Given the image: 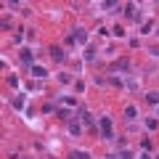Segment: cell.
Wrapping results in <instances>:
<instances>
[{"mask_svg": "<svg viewBox=\"0 0 159 159\" xmlns=\"http://www.w3.org/2000/svg\"><path fill=\"white\" fill-rule=\"evenodd\" d=\"M96 61V48L93 45H85V56H82V64H93Z\"/></svg>", "mask_w": 159, "mask_h": 159, "instance_id": "cell-7", "label": "cell"}, {"mask_svg": "<svg viewBox=\"0 0 159 159\" xmlns=\"http://www.w3.org/2000/svg\"><path fill=\"white\" fill-rule=\"evenodd\" d=\"M3 29H6V32L11 29V19H8V16H3Z\"/></svg>", "mask_w": 159, "mask_h": 159, "instance_id": "cell-27", "label": "cell"}, {"mask_svg": "<svg viewBox=\"0 0 159 159\" xmlns=\"http://www.w3.org/2000/svg\"><path fill=\"white\" fill-rule=\"evenodd\" d=\"M111 34H114V37H117V40H122V37H125V29L119 27V24H114V29H111Z\"/></svg>", "mask_w": 159, "mask_h": 159, "instance_id": "cell-17", "label": "cell"}, {"mask_svg": "<svg viewBox=\"0 0 159 159\" xmlns=\"http://www.w3.org/2000/svg\"><path fill=\"white\" fill-rule=\"evenodd\" d=\"M27 106V96H24V93H19L16 98H13V109H24Z\"/></svg>", "mask_w": 159, "mask_h": 159, "instance_id": "cell-10", "label": "cell"}, {"mask_svg": "<svg viewBox=\"0 0 159 159\" xmlns=\"http://www.w3.org/2000/svg\"><path fill=\"white\" fill-rule=\"evenodd\" d=\"M157 117H159V114H157Z\"/></svg>", "mask_w": 159, "mask_h": 159, "instance_id": "cell-31", "label": "cell"}, {"mask_svg": "<svg viewBox=\"0 0 159 159\" xmlns=\"http://www.w3.org/2000/svg\"><path fill=\"white\" fill-rule=\"evenodd\" d=\"M85 43H88V32L82 27H74L72 34L66 37V45H85Z\"/></svg>", "mask_w": 159, "mask_h": 159, "instance_id": "cell-1", "label": "cell"}, {"mask_svg": "<svg viewBox=\"0 0 159 159\" xmlns=\"http://www.w3.org/2000/svg\"><path fill=\"white\" fill-rule=\"evenodd\" d=\"M125 117L127 119H138V109L135 106H125Z\"/></svg>", "mask_w": 159, "mask_h": 159, "instance_id": "cell-14", "label": "cell"}, {"mask_svg": "<svg viewBox=\"0 0 159 159\" xmlns=\"http://www.w3.org/2000/svg\"><path fill=\"white\" fill-rule=\"evenodd\" d=\"M19 58H21V64H27V66H34V53H32V48H21Z\"/></svg>", "mask_w": 159, "mask_h": 159, "instance_id": "cell-3", "label": "cell"}, {"mask_svg": "<svg viewBox=\"0 0 159 159\" xmlns=\"http://www.w3.org/2000/svg\"><path fill=\"white\" fill-rule=\"evenodd\" d=\"M51 111H56V106H53V103H45V106H43V114H51Z\"/></svg>", "mask_w": 159, "mask_h": 159, "instance_id": "cell-25", "label": "cell"}, {"mask_svg": "<svg viewBox=\"0 0 159 159\" xmlns=\"http://www.w3.org/2000/svg\"><path fill=\"white\" fill-rule=\"evenodd\" d=\"M117 159H135V154H133L130 148H119V154H117Z\"/></svg>", "mask_w": 159, "mask_h": 159, "instance_id": "cell-12", "label": "cell"}, {"mask_svg": "<svg viewBox=\"0 0 159 159\" xmlns=\"http://www.w3.org/2000/svg\"><path fill=\"white\" fill-rule=\"evenodd\" d=\"M61 103H64V106H69V109H74V106H77V101H74L72 96H61Z\"/></svg>", "mask_w": 159, "mask_h": 159, "instance_id": "cell-15", "label": "cell"}, {"mask_svg": "<svg viewBox=\"0 0 159 159\" xmlns=\"http://www.w3.org/2000/svg\"><path fill=\"white\" fill-rule=\"evenodd\" d=\"M114 72H130V61H127V58L114 61Z\"/></svg>", "mask_w": 159, "mask_h": 159, "instance_id": "cell-9", "label": "cell"}, {"mask_svg": "<svg viewBox=\"0 0 159 159\" xmlns=\"http://www.w3.org/2000/svg\"><path fill=\"white\" fill-rule=\"evenodd\" d=\"M80 119H82V125H88V127H93V130H96V122H93V114L88 111V109H82V111H80Z\"/></svg>", "mask_w": 159, "mask_h": 159, "instance_id": "cell-6", "label": "cell"}, {"mask_svg": "<svg viewBox=\"0 0 159 159\" xmlns=\"http://www.w3.org/2000/svg\"><path fill=\"white\" fill-rule=\"evenodd\" d=\"M141 159H154V157H151L148 151H143V154H141Z\"/></svg>", "mask_w": 159, "mask_h": 159, "instance_id": "cell-29", "label": "cell"}, {"mask_svg": "<svg viewBox=\"0 0 159 159\" xmlns=\"http://www.w3.org/2000/svg\"><path fill=\"white\" fill-rule=\"evenodd\" d=\"M125 16L135 21V16H138V13H135V6H133V3H127V6H125Z\"/></svg>", "mask_w": 159, "mask_h": 159, "instance_id": "cell-13", "label": "cell"}, {"mask_svg": "<svg viewBox=\"0 0 159 159\" xmlns=\"http://www.w3.org/2000/svg\"><path fill=\"white\" fill-rule=\"evenodd\" d=\"M157 159H159V154H157Z\"/></svg>", "mask_w": 159, "mask_h": 159, "instance_id": "cell-30", "label": "cell"}, {"mask_svg": "<svg viewBox=\"0 0 159 159\" xmlns=\"http://www.w3.org/2000/svg\"><path fill=\"white\" fill-rule=\"evenodd\" d=\"M51 58H53L56 64H64V58H66L64 48H61V45H53V48H51Z\"/></svg>", "mask_w": 159, "mask_h": 159, "instance_id": "cell-4", "label": "cell"}, {"mask_svg": "<svg viewBox=\"0 0 159 159\" xmlns=\"http://www.w3.org/2000/svg\"><path fill=\"white\" fill-rule=\"evenodd\" d=\"M98 133L103 141H114V130H111V117H101L98 119Z\"/></svg>", "mask_w": 159, "mask_h": 159, "instance_id": "cell-2", "label": "cell"}, {"mask_svg": "<svg viewBox=\"0 0 159 159\" xmlns=\"http://www.w3.org/2000/svg\"><path fill=\"white\" fill-rule=\"evenodd\" d=\"M69 135H74V138L82 135V125H80L77 119H72V122H69Z\"/></svg>", "mask_w": 159, "mask_h": 159, "instance_id": "cell-8", "label": "cell"}, {"mask_svg": "<svg viewBox=\"0 0 159 159\" xmlns=\"http://www.w3.org/2000/svg\"><path fill=\"white\" fill-rule=\"evenodd\" d=\"M56 114L58 119H69V109H56Z\"/></svg>", "mask_w": 159, "mask_h": 159, "instance_id": "cell-22", "label": "cell"}, {"mask_svg": "<svg viewBox=\"0 0 159 159\" xmlns=\"http://www.w3.org/2000/svg\"><path fill=\"white\" fill-rule=\"evenodd\" d=\"M69 159H90V154L82 151V148H74V151L69 154Z\"/></svg>", "mask_w": 159, "mask_h": 159, "instance_id": "cell-11", "label": "cell"}, {"mask_svg": "<svg viewBox=\"0 0 159 159\" xmlns=\"http://www.w3.org/2000/svg\"><path fill=\"white\" fill-rule=\"evenodd\" d=\"M146 127H148V130H157V127H159V119L157 117H148L146 119Z\"/></svg>", "mask_w": 159, "mask_h": 159, "instance_id": "cell-18", "label": "cell"}, {"mask_svg": "<svg viewBox=\"0 0 159 159\" xmlns=\"http://www.w3.org/2000/svg\"><path fill=\"white\" fill-rule=\"evenodd\" d=\"M58 82H61V85H69V82H72V74L61 72V74H58Z\"/></svg>", "mask_w": 159, "mask_h": 159, "instance_id": "cell-20", "label": "cell"}, {"mask_svg": "<svg viewBox=\"0 0 159 159\" xmlns=\"http://www.w3.org/2000/svg\"><path fill=\"white\" fill-rule=\"evenodd\" d=\"M151 29H154V21H143L141 24V34H148Z\"/></svg>", "mask_w": 159, "mask_h": 159, "instance_id": "cell-19", "label": "cell"}, {"mask_svg": "<svg viewBox=\"0 0 159 159\" xmlns=\"http://www.w3.org/2000/svg\"><path fill=\"white\" fill-rule=\"evenodd\" d=\"M29 72H32V77H37V80H45V77H48V69H45V66H40V64L29 66Z\"/></svg>", "mask_w": 159, "mask_h": 159, "instance_id": "cell-5", "label": "cell"}, {"mask_svg": "<svg viewBox=\"0 0 159 159\" xmlns=\"http://www.w3.org/2000/svg\"><path fill=\"white\" fill-rule=\"evenodd\" d=\"M6 82H8L11 88H19V77H16V74H8V77H6Z\"/></svg>", "mask_w": 159, "mask_h": 159, "instance_id": "cell-21", "label": "cell"}, {"mask_svg": "<svg viewBox=\"0 0 159 159\" xmlns=\"http://www.w3.org/2000/svg\"><path fill=\"white\" fill-rule=\"evenodd\" d=\"M21 40H24V34H21V32H16V34H13V45H19Z\"/></svg>", "mask_w": 159, "mask_h": 159, "instance_id": "cell-26", "label": "cell"}, {"mask_svg": "<svg viewBox=\"0 0 159 159\" xmlns=\"http://www.w3.org/2000/svg\"><path fill=\"white\" fill-rule=\"evenodd\" d=\"M101 8H103V11H109V8H119V6H117V3H111V0H106V3H101Z\"/></svg>", "mask_w": 159, "mask_h": 159, "instance_id": "cell-24", "label": "cell"}, {"mask_svg": "<svg viewBox=\"0 0 159 159\" xmlns=\"http://www.w3.org/2000/svg\"><path fill=\"white\" fill-rule=\"evenodd\" d=\"M74 90H77V93H85V82H82V80H77V82H74Z\"/></svg>", "mask_w": 159, "mask_h": 159, "instance_id": "cell-23", "label": "cell"}, {"mask_svg": "<svg viewBox=\"0 0 159 159\" xmlns=\"http://www.w3.org/2000/svg\"><path fill=\"white\" fill-rule=\"evenodd\" d=\"M146 101H148V103H159V90H151V93H146Z\"/></svg>", "mask_w": 159, "mask_h": 159, "instance_id": "cell-16", "label": "cell"}, {"mask_svg": "<svg viewBox=\"0 0 159 159\" xmlns=\"http://www.w3.org/2000/svg\"><path fill=\"white\" fill-rule=\"evenodd\" d=\"M151 56H159V45H151Z\"/></svg>", "mask_w": 159, "mask_h": 159, "instance_id": "cell-28", "label": "cell"}]
</instances>
